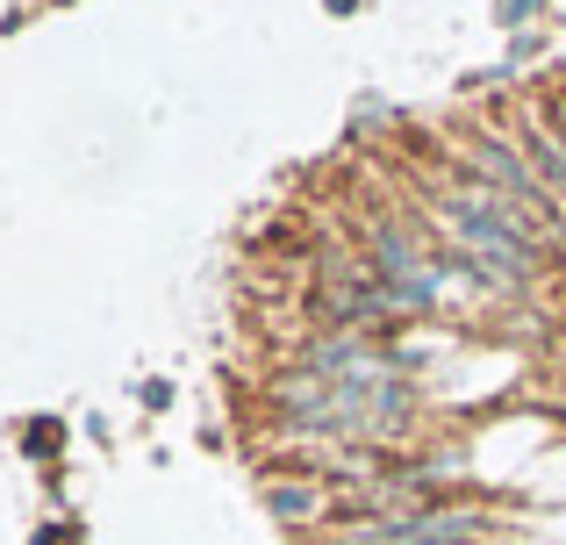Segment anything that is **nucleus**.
<instances>
[{"instance_id":"obj_1","label":"nucleus","mask_w":566,"mask_h":545,"mask_svg":"<svg viewBox=\"0 0 566 545\" xmlns=\"http://www.w3.org/2000/svg\"><path fill=\"white\" fill-rule=\"evenodd\" d=\"M416 409V374H409V352L387 366H366V374H287L273 380V417L280 431L294 438H323V446H345V452H380L395 438H409Z\"/></svg>"},{"instance_id":"obj_6","label":"nucleus","mask_w":566,"mask_h":545,"mask_svg":"<svg viewBox=\"0 0 566 545\" xmlns=\"http://www.w3.org/2000/svg\"><path fill=\"white\" fill-rule=\"evenodd\" d=\"M495 14H502V22H510V29H516V22H531V14H545V0H502V8H495Z\"/></svg>"},{"instance_id":"obj_7","label":"nucleus","mask_w":566,"mask_h":545,"mask_svg":"<svg viewBox=\"0 0 566 545\" xmlns=\"http://www.w3.org/2000/svg\"><path fill=\"white\" fill-rule=\"evenodd\" d=\"M323 8H331V14H359V0H323Z\"/></svg>"},{"instance_id":"obj_2","label":"nucleus","mask_w":566,"mask_h":545,"mask_svg":"<svg viewBox=\"0 0 566 545\" xmlns=\"http://www.w3.org/2000/svg\"><path fill=\"white\" fill-rule=\"evenodd\" d=\"M430 216H438V238L488 273V287L531 294L545 280V238H553V230H545L524 201H510L488 180H473L467 166H459V180H444L438 195H430Z\"/></svg>"},{"instance_id":"obj_4","label":"nucleus","mask_w":566,"mask_h":545,"mask_svg":"<svg viewBox=\"0 0 566 545\" xmlns=\"http://www.w3.org/2000/svg\"><path fill=\"white\" fill-rule=\"evenodd\" d=\"M495 524L459 503H380L331 524V545H481Z\"/></svg>"},{"instance_id":"obj_5","label":"nucleus","mask_w":566,"mask_h":545,"mask_svg":"<svg viewBox=\"0 0 566 545\" xmlns=\"http://www.w3.org/2000/svg\"><path fill=\"white\" fill-rule=\"evenodd\" d=\"M265 503H273V510H280V517H287V524L316 517V489H308V481H294V489H273V495H265Z\"/></svg>"},{"instance_id":"obj_3","label":"nucleus","mask_w":566,"mask_h":545,"mask_svg":"<svg viewBox=\"0 0 566 545\" xmlns=\"http://www.w3.org/2000/svg\"><path fill=\"white\" fill-rule=\"evenodd\" d=\"M366 259H374V273L395 287L401 316H430V308L444 302V287H452V273H444V238H430V230H416L409 216H366Z\"/></svg>"}]
</instances>
